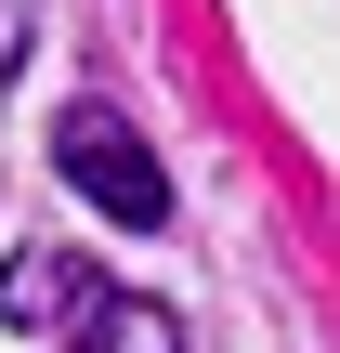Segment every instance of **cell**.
Returning <instances> with one entry per match:
<instances>
[{"label":"cell","instance_id":"cell-1","mask_svg":"<svg viewBox=\"0 0 340 353\" xmlns=\"http://www.w3.org/2000/svg\"><path fill=\"white\" fill-rule=\"evenodd\" d=\"M52 170H66L118 236H157V223H170V170H157V144H144L105 92H79V105L52 118Z\"/></svg>","mask_w":340,"mask_h":353},{"label":"cell","instance_id":"cell-2","mask_svg":"<svg viewBox=\"0 0 340 353\" xmlns=\"http://www.w3.org/2000/svg\"><path fill=\"white\" fill-rule=\"evenodd\" d=\"M105 288H118V275H92V262H66V249H13V262H0V327H92Z\"/></svg>","mask_w":340,"mask_h":353},{"label":"cell","instance_id":"cell-3","mask_svg":"<svg viewBox=\"0 0 340 353\" xmlns=\"http://www.w3.org/2000/svg\"><path fill=\"white\" fill-rule=\"evenodd\" d=\"M66 353H183V314L157 288H105L92 327H66Z\"/></svg>","mask_w":340,"mask_h":353},{"label":"cell","instance_id":"cell-4","mask_svg":"<svg viewBox=\"0 0 340 353\" xmlns=\"http://www.w3.org/2000/svg\"><path fill=\"white\" fill-rule=\"evenodd\" d=\"M26 39H39V0H0V79L26 65Z\"/></svg>","mask_w":340,"mask_h":353}]
</instances>
